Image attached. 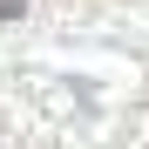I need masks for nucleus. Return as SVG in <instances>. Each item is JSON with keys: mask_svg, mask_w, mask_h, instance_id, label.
<instances>
[{"mask_svg": "<svg viewBox=\"0 0 149 149\" xmlns=\"http://www.w3.org/2000/svg\"><path fill=\"white\" fill-rule=\"evenodd\" d=\"M27 14V0H0V20H20Z\"/></svg>", "mask_w": 149, "mask_h": 149, "instance_id": "1", "label": "nucleus"}]
</instances>
